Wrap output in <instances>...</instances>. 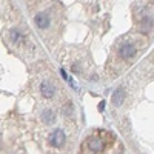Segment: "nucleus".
I'll return each mask as SVG.
<instances>
[{
    "label": "nucleus",
    "instance_id": "9",
    "mask_svg": "<svg viewBox=\"0 0 154 154\" xmlns=\"http://www.w3.org/2000/svg\"><path fill=\"white\" fill-rule=\"evenodd\" d=\"M8 35H9V40H11L12 43H19V42H22V34H20L17 29H11Z\"/></svg>",
    "mask_w": 154,
    "mask_h": 154
},
{
    "label": "nucleus",
    "instance_id": "7",
    "mask_svg": "<svg viewBox=\"0 0 154 154\" xmlns=\"http://www.w3.org/2000/svg\"><path fill=\"white\" fill-rule=\"evenodd\" d=\"M154 26V22H152V19L149 17V16H145V19L140 22V31H149L151 28Z\"/></svg>",
    "mask_w": 154,
    "mask_h": 154
},
{
    "label": "nucleus",
    "instance_id": "5",
    "mask_svg": "<svg viewBox=\"0 0 154 154\" xmlns=\"http://www.w3.org/2000/svg\"><path fill=\"white\" fill-rule=\"evenodd\" d=\"M134 54H136V48L133 45H130V43L122 45V48H120V57L122 59H131V57H134Z\"/></svg>",
    "mask_w": 154,
    "mask_h": 154
},
{
    "label": "nucleus",
    "instance_id": "2",
    "mask_svg": "<svg viewBox=\"0 0 154 154\" xmlns=\"http://www.w3.org/2000/svg\"><path fill=\"white\" fill-rule=\"evenodd\" d=\"M88 146L94 152H100V151H103V148H105V145H103V142H102L100 137H91L88 140Z\"/></svg>",
    "mask_w": 154,
    "mask_h": 154
},
{
    "label": "nucleus",
    "instance_id": "4",
    "mask_svg": "<svg viewBox=\"0 0 154 154\" xmlns=\"http://www.w3.org/2000/svg\"><path fill=\"white\" fill-rule=\"evenodd\" d=\"M40 93H42V96H43V97L51 99V97L54 96L56 89H54V86L51 85L49 82H42V83H40Z\"/></svg>",
    "mask_w": 154,
    "mask_h": 154
},
{
    "label": "nucleus",
    "instance_id": "6",
    "mask_svg": "<svg viewBox=\"0 0 154 154\" xmlns=\"http://www.w3.org/2000/svg\"><path fill=\"white\" fill-rule=\"evenodd\" d=\"M42 120H43L46 125L54 123V120H56V114L51 111V109H45V111L42 112Z\"/></svg>",
    "mask_w": 154,
    "mask_h": 154
},
{
    "label": "nucleus",
    "instance_id": "1",
    "mask_svg": "<svg viewBox=\"0 0 154 154\" xmlns=\"http://www.w3.org/2000/svg\"><path fill=\"white\" fill-rule=\"evenodd\" d=\"M63 143H65V134H63V131L62 130H54L53 133H51V136H49V145L59 148Z\"/></svg>",
    "mask_w": 154,
    "mask_h": 154
},
{
    "label": "nucleus",
    "instance_id": "3",
    "mask_svg": "<svg viewBox=\"0 0 154 154\" xmlns=\"http://www.w3.org/2000/svg\"><path fill=\"white\" fill-rule=\"evenodd\" d=\"M34 22H35V25H37L40 29H46V28L49 26V17H48V14H45V12L37 14L35 19H34Z\"/></svg>",
    "mask_w": 154,
    "mask_h": 154
},
{
    "label": "nucleus",
    "instance_id": "10",
    "mask_svg": "<svg viewBox=\"0 0 154 154\" xmlns=\"http://www.w3.org/2000/svg\"><path fill=\"white\" fill-rule=\"evenodd\" d=\"M105 108V102H100V105H99V109L102 111V109H103Z\"/></svg>",
    "mask_w": 154,
    "mask_h": 154
},
{
    "label": "nucleus",
    "instance_id": "8",
    "mask_svg": "<svg viewBox=\"0 0 154 154\" xmlns=\"http://www.w3.org/2000/svg\"><path fill=\"white\" fill-rule=\"evenodd\" d=\"M123 97H125L123 91H122V89H117V91L112 94V103L114 105H120L122 102H123Z\"/></svg>",
    "mask_w": 154,
    "mask_h": 154
}]
</instances>
